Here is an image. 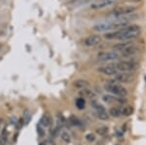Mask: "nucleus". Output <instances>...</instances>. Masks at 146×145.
<instances>
[{
    "instance_id": "obj_16",
    "label": "nucleus",
    "mask_w": 146,
    "mask_h": 145,
    "mask_svg": "<svg viewBox=\"0 0 146 145\" xmlns=\"http://www.w3.org/2000/svg\"><path fill=\"white\" fill-rule=\"evenodd\" d=\"M74 86H75L76 88L83 90V89L89 88L90 84H89V82H88V81L83 80V79H79V80H77V81H75V82H74Z\"/></svg>"
},
{
    "instance_id": "obj_28",
    "label": "nucleus",
    "mask_w": 146,
    "mask_h": 145,
    "mask_svg": "<svg viewBox=\"0 0 146 145\" xmlns=\"http://www.w3.org/2000/svg\"><path fill=\"white\" fill-rule=\"evenodd\" d=\"M115 145H120V144H115Z\"/></svg>"
},
{
    "instance_id": "obj_26",
    "label": "nucleus",
    "mask_w": 146,
    "mask_h": 145,
    "mask_svg": "<svg viewBox=\"0 0 146 145\" xmlns=\"http://www.w3.org/2000/svg\"><path fill=\"white\" fill-rule=\"evenodd\" d=\"M6 137L4 136V135H2L1 137H0V145H6Z\"/></svg>"
},
{
    "instance_id": "obj_24",
    "label": "nucleus",
    "mask_w": 146,
    "mask_h": 145,
    "mask_svg": "<svg viewBox=\"0 0 146 145\" xmlns=\"http://www.w3.org/2000/svg\"><path fill=\"white\" fill-rule=\"evenodd\" d=\"M37 132H38L39 136H41V137L45 135V130H44V127L42 125L37 126Z\"/></svg>"
},
{
    "instance_id": "obj_25",
    "label": "nucleus",
    "mask_w": 146,
    "mask_h": 145,
    "mask_svg": "<svg viewBox=\"0 0 146 145\" xmlns=\"http://www.w3.org/2000/svg\"><path fill=\"white\" fill-rule=\"evenodd\" d=\"M85 138H86L87 141H89V142H94V141L96 140V135L91 132V134H87Z\"/></svg>"
},
{
    "instance_id": "obj_2",
    "label": "nucleus",
    "mask_w": 146,
    "mask_h": 145,
    "mask_svg": "<svg viewBox=\"0 0 146 145\" xmlns=\"http://www.w3.org/2000/svg\"><path fill=\"white\" fill-rule=\"evenodd\" d=\"M104 89L107 91V92L111 93L113 95H117V97H126L127 95H128L127 89L124 88L123 86H122L120 83H118L115 79L107 81L104 86Z\"/></svg>"
},
{
    "instance_id": "obj_19",
    "label": "nucleus",
    "mask_w": 146,
    "mask_h": 145,
    "mask_svg": "<svg viewBox=\"0 0 146 145\" xmlns=\"http://www.w3.org/2000/svg\"><path fill=\"white\" fill-rule=\"evenodd\" d=\"M76 106L77 108L80 109V110H82V109L85 108V106H86V100H85L84 97H79V99H76Z\"/></svg>"
},
{
    "instance_id": "obj_3",
    "label": "nucleus",
    "mask_w": 146,
    "mask_h": 145,
    "mask_svg": "<svg viewBox=\"0 0 146 145\" xmlns=\"http://www.w3.org/2000/svg\"><path fill=\"white\" fill-rule=\"evenodd\" d=\"M136 11V7L133 5H125V6H118L115 7L113 10H111L108 14V17L111 19H118L127 17L129 15H131Z\"/></svg>"
},
{
    "instance_id": "obj_22",
    "label": "nucleus",
    "mask_w": 146,
    "mask_h": 145,
    "mask_svg": "<svg viewBox=\"0 0 146 145\" xmlns=\"http://www.w3.org/2000/svg\"><path fill=\"white\" fill-rule=\"evenodd\" d=\"M96 134L101 135V136H104V135H106L108 134V128L107 127H100L96 128Z\"/></svg>"
},
{
    "instance_id": "obj_11",
    "label": "nucleus",
    "mask_w": 146,
    "mask_h": 145,
    "mask_svg": "<svg viewBox=\"0 0 146 145\" xmlns=\"http://www.w3.org/2000/svg\"><path fill=\"white\" fill-rule=\"evenodd\" d=\"M138 52H139V50H138L137 47L135 45H133V46L129 47V48L125 49L124 51H122V52L120 53V55H121V57H124V58H129V57H133V56L136 55Z\"/></svg>"
},
{
    "instance_id": "obj_23",
    "label": "nucleus",
    "mask_w": 146,
    "mask_h": 145,
    "mask_svg": "<svg viewBox=\"0 0 146 145\" xmlns=\"http://www.w3.org/2000/svg\"><path fill=\"white\" fill-rule=\"evenodd\" d=\"M60 138H62V141H64L65 143H69L70 140H71V138H70V134H68L67 132H62V134H60Z\"/></svg>"
},
{
    "instance_id": "obj_18",
    "label": "nucleus",
    "mask_w": 146,
    "mask_h": 145,
    "mask_svg": "<svg viewBox=\"0 0 146 145\" xmlns=\"http://www.w3.org/2000/svg\"><path fill=\"white\" fill-rule=\"evenodd\" d=\"M69 123L71 124L72 126H75V127H80V126L82 125V122L79 120L78 118H77L76 116L72 115L69 117Z\"/></svg>"
},
{
    "instance_id": "obj_14",
    "label": "nucleus",
    "mask_w": 146,
    "mask_h": 145,
    "mask_svg": "<svg viewBox=\"0 0 146 145\" xmlns=\"http://www.w3.org/2000/svg\"><path fill=\"white\" fill-rule=\"evenodd\" d=\"M119 109L120 113H121V117H128L133 113V107L131 106V105H121L119 107Z\"/></svg>"
},
{
    "instance_id": "obj_4",
    "label": "nucleus",
    "mask_w": 146,
    "mask_h": 145,
    "mask_svg": "<svg viewBox=\"0 0 146 145\" xmlns=\"http://www.w3.org/2000/svg\"><path fill=\"white\" fill-rule=\"evenodd\" d=\"M118 71L131 72L137 68V64L133 60H120L114 64Z\"/></svg>"
},
{
    "instance_id": "obj_20",
    "label": "nucleus",
    "mask_w": 146,
    "mask_h": 145,
    "mask_svg": "<svg viewBox=\"0 0 146 145\" xmlns=\"http://www.w3.org/2000/svg\"><path fill=\"white\" fill-rule=\"evenodd\" d=\"M109 114L114 118H119L121 117V113H120V109L119 107H112L109 110Z\"/></svg>"
},
{
    "instance_id": "obj_6",
    "label": "nucleus",
    "mask_w": 146,
    "mask_h": 145,
    "mask_svg": "<svg viewBox=\"0 0 146 145\" xmlns=\"http://www.w3.org/2000/svg\"><path fill=\"white\" fill-rule=\"evenodd\" d=\"M102 100L106 103H115L118 105H125L127 103V99L122 97H117V95H105L102 97Z\"/></svg>"
},
{
    "instance_id": "obj_7",
    "label": "nucleus",
    "mask_w": 146,
    "mask_h": 145,
    "mask_svg": "<svg viewBox=\"0 0 146 145\" xmlns=\"http://www.w3.org/2000/svg\"><path fill=\"white\" fill-rule=\"evenodd\" d=\"M98 71L100 72V73L104 74V75L111 76V75H115V74L118 72V70H117L114 64H106V65H102V66L98 67Z\"/></svg>"
},
{
    "instance_id": "obj_5",
    "label": "nucleus",
    "mask_w": 146,
    "mask_h": 145,
    "mask_svg": "<svg viewBox=\"0 0 146 145\" xmlns=\"http://www.w3.org/2000/svg\"><path fill=\"white\" fill-rule=\"evenodd\" d=\"M98 60L100 62H112V60H117L121 58V55L118 52L115 51H110V52H100L96 56Z\"/></svg>"
},
{
    "instance_id": "obj_15",
    "label": "nucleus",
    "mask_w": 146,
    "mask_h": 145,
    "mask_svg": "<svg viewBox=\"0 0 146 145\" xmlns=\"http://www.w3.org/2000/svg\"><path fill=\"white\" fill-rule=\"evenodd\" d=\"M53 124V119L52 117L49 115L48 113L44 114L43 117L41 118V121H40V125H42L44 128H48Z\"/></svg>"
},
{
    "instance_id": "obj_10",
    "label": "nucleus",
    "mask_w": 146,
    "mask_h": 145,
    "mask_svg": "<svg viewBox=\"0 0 146 145\" xmlns=\"http://www.w3.org/2000/svg\"><path fill=\"white\" fill-rule=\"evenodd\" d=\"M133 45H135V43L131 41H122V42H120V43L115 44V45L112 47V49L115 52H118L120 54L122 51H124L125 49L129 48V47H131Z\"/></svg>"
},
{
    "instance_id": "obj_13",
    "label": "nucleus",
    "mask_w": 146,
    "mask_h": 145,
    "mask_svg": "<svg viewBox=\"0 0 146 145\" xmlns=\"http://www.w3.org/2000/svg\"><path fill=\"white\" fill-rule=\"evenodd\" d=\"M79 95H81V97H84V99H96V95L94 91L90 90L89 88L87 89H83L79 92Z\"/></svg>"
},
{
    "instance_id": "obj_17",
    "label": "nucleus",
    "mask_w": 146,
    "mask_h": 145,
    "mask_svg": "<svg viewBox=\"0 0 146 145\" xmlns=\"http://www.w3.org/2000/svg\"><path fill=\"white\" fill-rule=\"evenodd\" d=\"M91 105L93 106L94 109H96V111H103V110H105L104 106H103V105H101L100 103H98V102L96 101V99L92 100V101H91Z\"/></svg>"
},
{
    "instance_id": "obj_9",
    "label": "nucleus",
    "mask_w": 146,
    "mask_h": 145,
    "mask_svg": "<svg viewBox=\"0 0 146 145\" xmlns=\"http://www.w3.org/2000/svg\"><path fill=\"white\" fill-rule=\"evenodd\" d=\"M114 79L118 82V83L127 84L131 81L133 75L129 74V72H117V73L114 75Z\"/></svg>"
},
{
    "instance_id": "obj_12",
    "label": "nucleus",
    "mask_w": 146,
    "mask_h": 145,
    "mask_svg": "<svg viewBox=\"0 0 146 145\" xmlns=\"http://www.w3.org/2000/svg\"><path fill=\"white\" fill-rule=\"evenodd\" d=\"M114 2H115V0H100V1L92 4L91 8H93V9H101V8H104V7L112 5Z\"/></svg>"
},
{
    "instance_id": "obj_21",
    "label": "nucleus",
    "mask_w": 146,
    "mask_h": 145,
    "mask_svg": "<svg viewBox=\"0 0 146 145\" xmlns=\"http://www.w3.org/2000/svg\"><path fill=\"white\" fill-rule=\"evenodd\" d=\"M96 117L100 120H107L108 117H109V114L107 113L106 110L103 111H96Z\"/></svg>"
},
{
    "instance_id": "obj_1",
    "label": "nucleus",
    "mask_w": 146,
    "mask_h": 145,
    "mask_svg": "<svg viewBox=\"0 0 146 145\" xmlns=\"http://www.w3.org/2000/svg\"><path fill=\"white\" fill-rule=\"evenodd\" d=\"M141 32L140 26L136 24H129L123 28L115 30V31L107 32L104 34V38L107 40H121V41H131L139 36Z\"/></svg>"
},
{
    "instance_id": "obj_8",
    "label": "nucleus",
    "mask_w": 146,
    "mask_h": 145,
    "mask_svg": "<svg viewBox=\"0 0 146 145\" xmlns=\"http://www.w3.org/2000/svg\"><path fill=\"white\" fill-rule=\"evenodd\" d=\"M101 42V36L98 34H94L88 36L84 40V45L87 47H95L98 46Z\"/></svg>"
},
{
    "instance_id": "obj_27",
    "label": "nucleus",
    "mask_w": 146,
    "mask_h": 145,
    "mask_svg": "<svg viewBox=\"0 0 146 145\" xmlns=\"http://www.w3.org/2000/svg\"><path fill=\"white\" fill-rule=\"evenodd\" d=\"M129 1L133 2V3H137V2H140L141 0H129Z\"/></svg>"
}]
</instances>
